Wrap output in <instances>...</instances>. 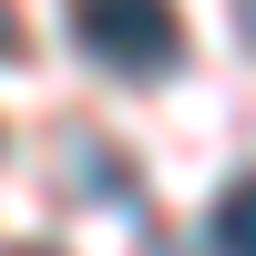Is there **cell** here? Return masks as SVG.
<instances>
[{
	"label": "cell",
	"mask_w": 256,
	"mask_h": 256,
	"mask_svg": "<svg viewBox=\"0 0 256 256\" xmlns=\"http://www.w3.org/2000/svg\"><path fill=\"white\" fill-rule=\"evenodd\" d=\"M205 236H216V256H256V174H236L216 195V226Z\"/></svg>",
	"instance_id": "cell-2"
},
{
	"label": "cell",
	"mask_w": 256,
	"mask_h": 256,
	"mask_svg": "<svg viewBox=\"0 0 256 256\" xmlns=\"http://www.w3.org/2000/svg\"><path fill=\"white\" fill-rule=\"evenodd\" d=\"M236 31H246V52H256V0H236Z\"/></svg>",
	"instance_id": "cell-4"
},
{
	"label": "cell",
	"mask_w": 256,
	"mask_h": 256,
	"mask_svg": "<svg viewBox=\"0 0 256 256\" xmlns=\"http://www.w3.org/2000/svg\"><path fill=\"white\" fill-rule=\"evenodd\" d=\"M10 256H52V246H10Z\"/></svg>",
	"instance_id": "cell-5"
},
{
	"label": "cell",
	"mask_w": 256,
	"mask_h": 256,
	"mask_svg": "<svg viewBox=\"0 0 256 256\" xmlns=\"http://www.w3.org/2000/svg\"><path fill=\"white\" fill-rule=\"evenodd\" d=\"M72 41L82 62H102L123 82H164L184 62V10L174 0H72Z\"/></svg>",
	"instance_id": "cell-1"
},
{
	"label": "cell",
	"mask_w": 256,
	"mask_h": 256,
	"mask_svg": "<svg viewBox=\"0 0 256 256\" xmlns=\"http://www.w3.org/2000/svg\"><path fill=\"white\" fill-rule=\"evenodd\" d=\"M0 62H20V10L0 0Z\"/></svg>",
	"instance_id": "cell-3"
}]
</instances>
